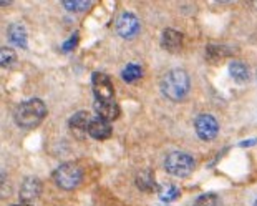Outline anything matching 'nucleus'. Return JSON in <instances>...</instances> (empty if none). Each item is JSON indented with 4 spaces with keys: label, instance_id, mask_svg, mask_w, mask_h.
I'll return each mask as SVG.
<instances>
[{
    "label": "nucleus",
    "instance_id": "1",
    "mask_svg": "<svg viewBox=\"0 0 257 206\" xmlns=\"http://www.w3.org/2000/svg\"><path fill=\"white\" fill-rule=\"evenodd\" d=\"M189 88H191L189 75L186 70H181V68L169 70L161 80V91L169 100H174V101L184 100L189 93Z\"/></svg>",
    "mask_w": 257,
    "mask_h": 206
},
{
    "label": "nucleus",
    "instance_id": "2",
    "mask_svg": "<svg viewBox=\"0 0 257 206\" xmlns=\"http://www.w3.org/2000/svg\"><path fill=\"white\" fill-rule=\"evenodd\" d=\"M45 117H47V105L38 98H32L20 103L14 112L15 123L20 128H27V130L38 127Z\"/></svg>",
    "mask_w": 257,
    "mask_h": 206
},
{
    "label": "nucleus",
    "instance_id": "3",
    "mask_svg": "<svg viewBox=\"0 0 257 206\" xmlns=\"http://www.w3.org/2000/svg\"><path fill=\"white\" fill-rule=\"evenodd\" d=\"M83 170L76 163H63L53 171V181L62 189H75L81 185Z\"/></svg>",
    "mask_w": 257,
    "mask_h": 206
},
{
    "label": "nucleus",
    "instance_id": "4",
    "mask_svg": "<svg viewBox=\"0 0 257 206\" xmlns=\"http://www.w3.org/2000/svg\"><path fill=\"white\" fill-rule=\"evenodd\" d=\"M165 168L173 176H189L196 168V160L189 153H184V151H174V153H169L166 156Z\"/></svg>",
    "mask_w": 257,
    "mask_h": 206
},
{
    "label": "nucleus",
    "instance_id": "5",
    "mask_svg": "<svg viewBox=\"0 0 257 206\" xmlns=\"http://www.w3.org/2000/svg\"><path fill=\"white\" fill-rule=\"evenodd\" d=\"M194 128L196 133L201 140L204 142H209V140H214L219 133V123L212 115L209 113H201V115L194 120Z\"/></svg>",
    "mask_w": 257,
    "mask_h": 206
},
{
    "label": "nucleus",
    "instance_id": "6",
    "mask_svg": "<svg viewBox=\"0 0 257 206\" xmlns=\"http://www.w3.org/2000/svg\"><path fill=\"white\" fill-rule=\"evenodd\" d=\"M91 86H93V93H95L96 100L108 101V100L113 98L114 88H113V83H111L110 77H108L106 73H101V72L93 73Z\"/></svg>",
    "mask_w": 257,
    "mask_h": 206
},
{
    "label": "nucleus",
    "instance_id": "7",
    "mask_svg": "<svg viewBox=\"0 0 257 206\" xmlns=\"http://www.w3.org/2000/svg\"><path fill=\"white\" fill-rule=\"evenodd\" d=\"M116 34L123 39H131L140 32V20L135 14L131 12H123L119 17L116 19Z\"/></svg>",
    "mask_w": 257,
    "mask_h": 206
},
{
    "label": "nucleus",
    "instance_id": "8",
    "mask_svg": "<svg viewBox=\"0 0 257 206\" xmlns=\"http://www.w3.org/2000/svg\"><path fill=\"white\" fill-rule=\"evenodd\" d=\"M42 181L38 178H25L20 188V199L22 203H30L34 199L40 198L42 194Z\"/></svg>",
    "mask_w": 257,
    "mask_h": 206
},
{
    "label": "nucleus",
    "instance_id": "9",
    "mask_svg": "<svg viewBox=\"0 0 257 206\" xmlns=\"http://www.w3.org/2000/svg\"><path fill=\"white\" fill-rule=\"evenodd\" d=\"M90 122H91V117L88 112H78L72 115L68 122V128L75 137L78 138H83L85 133H88V127H90Z\"/></svg>",
    "mask_w": 257,
    "mask_h": 206
},
{
    "label": "nucleus",
    "instance_id": "10",
    "mask_svg": "<svg viewBox=\"0 0 257 206\" xmlns=\"http://www.w3.org/2000/svg\"><path fill=\"white\" fill-rule=\"evenodd\" d=\"M95 112L98 113V117L103 118L106 122H113L121 115V110H119V105L116 101L113 100H108V101H103V100H95Z\"/></svg>",
    "mask_w": 257,
    "mask_h": 206
},
{
    "label": "nucleus",
    "instance_id": "11",
    "mask_svg": "<svg viewBox=\"0 0 257 206\" xmlns=\"http://www.w3.org/2000/svg\"><path fill=\"white\" fill-rule=\"evenodd\" d=\"M113 133V128L110 122L103 120V118L96 117V118H91L90 122V127H88V135L91 138L95 140H108L111 137Z\"/></svg>",
    "mask_w": 257,
    "mask_h": 206
},
{
    "label": "nucleus",
    "instance_id": "12",
    "mask_svg": "<svg viewBox=\"0 0 257 206\" xmlns=\"http://www.w3.org/2000/svg\"><path fill=\"white\" fill-rule=\"evenodd\" d=\"M183 34H179V32L173 30V29H168L163 32L161 35V45L165 50L171 52V53H176L183 48Z\"/></svg>",
    "mask_w": 257,
    "mask_h": 206
},
{
    "label": "nucleus",
    "instance_id": "13",
    "mask_svg": "<svg viewBox=\"0 0 257 206\" xmlns=\"http://www.w3.org/2000/svg\"><path fill=\"white\" fill-rule=\"evenodd\" d=\"M136 186H138L141 191H146V193H155V191H160V186L156 183V178L153 175L151 170H143L136 175Z\"/></svg>",
    "mask_w": 257,
    "mask_h": 206
},
{
    "label": "nucleus",
    "instance_id": "14",
    "mask_svg": "<svg viewBox=\"0 0 257 206\" xmlns=\"http://www.w3.org/2000/svg\"><path fill=\"white\" fill-rule=\"evenodd\" d=\"M7 35H9V39H10V42L14 43V45H17L20 48L27 47V39H29V37H27V30H25L24 25L19 24V22L9 25Z\"/></svg>",
    "mask_w": 257,
    "mask_h": 206
},
{
    "label": "nucleus",
    "instance_id": "15",
    "mask_svg": "<svg viewBox=\"0 0 257 206\" xmlns=\"http://www.w3.org/2000/svg\"><path fill=\"white\" fill-rule=\"evenodd\" d=\"M229 73H231V77L237 83H244L249 80V68L242 62H231V65H229Z\"/></svg>",
    "mask_w": 257,
    "mask_h": 206
},
{
    "label": "nucleus",
    "instance_id": "16",
    "mask_svg": "<svg viewBox=\"0 0 257 206\" xmlns=\"http://www.w3.org/2000/svg\"><path fill=\"white\" fill-rule=\"evenodd\" d=\"M121 77L126 83H135L143 77V68L138 63H128L126 67L123 68Z\"/></svg>",
    "mask_w": 257,
    "mask_h": 206
},
{
    "label": "nucleus",
    "instance_id": "17",
    "mask_svg": "<svg viewBox=\"0 0 257 206\" xmlns=\"http://www.w3.org/2000/svg\"><path fill=\"white\" fill-rule=\"evenodd\" d=\"M160 198L163 199L165 203H171L174 201V199H178L179 198V194H181V191H179V188L176 185H165V186H161L160 188Z\"/></svg>",
    "mask_w": 257,
    "mask_h": 206
},
{
    "label": "nucleus",
    "instance_id": "18",
    "mask_svg": "<svg viewBox=\"0 0 257 206\" xmlns=\"http://www.w3.org/2000/svg\"><path fill=\"white\" fill-rule=\"evenodd\" d=\"M15 62H17V53H15L12 48L4 47L2 50H0V63H2V67L10 68V67H14Z\"/></svg>",
    "mask_w": 257,
    "mask_h": 206
},
{
    "label": "nucleus",
    "instance_id": "19",
    "mask_svg": "<svg viewBox=\"0 0 257 206\" xmlns=\"http://www.w3.org/2000/svg\"><path fill=\"white\" fill-rule=\"evenodd\" d=\"M193 206H219V199L214 193H204L196 198Z\"/></svg>",
    "mask_w": 257,
    "mask_h": 206
},
{
    "label": "nucleus",
    "instance_id": "20",
    "mask_svg": "<svg viewBox=\"0 0 257 206\" xmlns=\"http://www.w3.org/2000/svg\"><path fill=\"white\" fill-rule=\"evenodd\" d=\"M63 7L72 10V12H83V10H88L91 7V4L86 0H76V2H63Z\"/></svg>",
    "mask_w": 257,
    "mask_h": 206
},
{
    "label": "nucleus",
    "instance_id": "21",
    "mask_svg": "<svg viewBox=\"0 0 257 206\" xmlns=\"http://www.w3.org/2000/svg\"><path fill=\"white\" fill-rule=\"evenodd\" d=\"M227 53H224V48L222 47H214V45H211V47H207V57L212 58V57H217V58H224Z\"/></svg>",
    "mask_w": 257,
    "mask_h": 206
},
{
    "label": "nucleus",
    "instance_id": "22",
    "mask_svg": "<svg viewBox=\"0 0 257 206\" xmlns=\"http://www.w3.org/2000/svg\"><path fill=\"white\" fill-rule=\"evenodd\" d=\"M76 43H78V34H73L67 42L63 43L62 48H63L65 52H72V50H73V47L76 45Z\"/></svg>",
    "mask_w": 257,
    "mask_h": 206
},
{
    "label": "nucleus",
    "instance_id": "23",
    "mask_svg": "<svg viewBox=\"0 0 257 206\" xmlns=\"http://www.w3.org/2000/svg\"><path fill=\"white\" fill-rule=\"evenodd\" d=\"M14 206H32L30 203H19V204H14Z\"/></svg>",
    "mask_w": 257,
    "mask_h": 206
},
{
    "label": "nucleus",
    "instance_id": "24",
    "mask_svg": "<svg viewBox=\"0 0 257 206\" xmlns=\"http://www.w3.org/2000/svg\"><path fill=\"white\" fill-rule=\"evenodd\" d=\"M254 206H257V201H255V203H254Z\"/></svg>",
    "mask_w": 257,
    "mask_h": 206
}]
</instances>
